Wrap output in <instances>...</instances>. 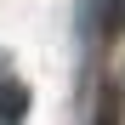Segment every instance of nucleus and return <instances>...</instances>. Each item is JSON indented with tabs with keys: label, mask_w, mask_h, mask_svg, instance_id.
<instances>
[{
	"label": "nucleus",
	"mask_w": 125,
	"mask_h": 125,
	"mask_svg": "<svg viewBox=\"0 0 125 125\" xmlns=\"http://www.w3.org/2000/svg\"><path fill=\"white\" fill-rule=\"evenodd\" d=\"M23 114H29V91H23V80L0 74V125H23Z\"/></svg>",
	"instance_id": "f257e3e1"
}]
</instances>
